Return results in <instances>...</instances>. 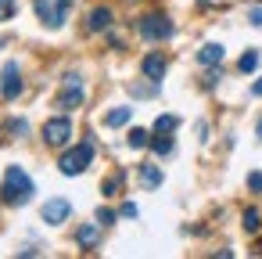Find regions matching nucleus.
I'll return each mask as SVG.
<instances>
[{
	"label": "nucleus",
	"instance_id": "obj_23",
	"mask_svg": "<svg viewBox=\"0 0 262 259\" xmlns=\"http://www.w3.org/2000/svg\"><path fill=\"white\" fill-rule=\"evenodd\" d=\"M97 223H101V227H112V223H115V212H112V209H101V212H97Z\"/></svg>",
	"mask_w": 262,
	"mask_h": 259
},
{
	"label": "nucleus",
	"instance_id": "obj_10",
	"mask_svg": "<svg viewBox=\"0 0 262 259\" xmlns=\"http://www.w3.org/2000/svg\"><path fill=\"white\" fill-rule=\"evenodd\" d=\"M112 18H115V15H112V8H94V11H90V18H86V29H90V33H101V29H108V26H112Z\"/></svg>",
	"mask_w": 262,
	"mask_h": 259
},
{
	"label": "nucleus",
	"instance_id": "obj_1",
	"mask_svg": "<svg viewBox=\"0 0 262 259\" xmlns=\"http://www.w3.org/2000/svg\"><path fill=\"white\" fill-rule=\"evenodd\" d=\"M29 198H33V180L26 176V169L8 166L4 184H0V202H4V205H26Z\"/></svg>",
	"mask_w": 262,
	"mask_h": 259
},
{
	"label": "nucleus",
	"instance_id": "obj_5",
	"mask_svg": "<svg viewBox=\"0 0 262 259\" xmlns=\"http://www.w3.org/2000/svg\"><path fill=\"white\" fill-rule=\"evenodd\" d=\"M43 141H47L51 148H65V144L72 141V123H69L65 115H58V119H51V123L43 126Z\"/></svg>",
	"mask_w": 262,
	"mask_h": 259
},
{
	"label": "nucleus",
	"instance_id": "obj_7",
	"mask_svg": "<svg viewBox=\"0 0 262 259\" xmlns=\"http://www.w3.org/2000/svg\"><path fill=\"white\" fill-rule=\"evenodd\" d=\"M83 105V83H65V90L58 94V108L61 112H76Z\"/></svg>",
	"mask_w": 262,
	"mask_h": 259
},
{
	"label": "nucleus",
	"instance_id": "obj_14",
	"mask_svg": "<svg viewBox=\"0 0 262 259\" xmlns=\"http://www.w3.org/2000/svg\"><path fill=\"white\" fill-rule=\"evenodd\" d=\"M76 241H79L83 248H97V241H101V234H97V227H94V223H83V227L76 230Z\"/></svg>",
	"mask_w": 262,
	"mask_h": 259
},
{
	"label": "nucleus",
	"instance_id": "obj_13",
	"mask_svg": "<svg viewBox=\"0 0 262 259\" xmlns=\"http://www.w3.org/2000/svg\"><path fill=\"white\" fill-rule=\"evenodd\" d=\"M140 184H144L147 191H155V187L162 184V169L151 166V162H144V166H140Z\"/></svg>",
	"mask_w": 262,
	"mask_h": 259
},
{
	"label": "nucleus",
	"instance_id": "obj_15",
	"mask_svg": "<svg viewBox=\"0 0 262 259\" xmlns=\"http://www.w3.org/2000/svg\"><path fill=\"white\" fill-rule=\"evenodd\" d=\"M126 144H129V148H147V144H151V137H147V130L133 126V130H129V137H126Z\"/></svg>",
	"mask_w": 262,
	"mask_h": 259
},
{
	"label": "nucleus",
	"instance_id": "obj_26",
	"mask_svg": "<svg viewBox=\"0 0 262 259\" xmlns=\"http://www.w3.org/2000/svg\"><path fill=\"white\" fill-rule=\"evenodd\" d=\"M219 76H223V72H219V69H212V72L205 76V87H215V83H219Z\"/></svg>",
	"mask_w": 262,
	"mask_h": 259
},
{
	"label": "nucleus",
	"instance_id": "obj_25",
	"mask_svg": "<svg viewBox=\"0 0 262 259\" xmlns=\"http://www.w3.org/2000/svg\"><path fill=\"white\" fill-rule=\"evenodd\" d=\"M248 18H251V26H258V29H262V8H251V11H248Z\"/></svg>",
	"mask_w": 262,
	"mask_h": 259
},
{
	"label": "nucleus",
	"instance_id": "obj_18",
	"mask_svg": "<svg viewBox=\"0 0 262 259\" xmlns=\"http://www.w3.org/2000/svg\"><path fill=\"white\" fill-rule=\"evenodd\" d=\"M176 126H180L176 115H158V119H155V133H172Z\"/></svg>",
	"mask_w": 262,
	"mask_h": 259
},
{
	"label": "nucleus",
	"instance_id": "obj_17",
	"mask_svg": "<svg viewBox=\"0 0 262 259\" xmlns=\"http://www.w3.org/2000/svg\"><path fill=\"white\" fill-rule=\"evenodd\" d=\"M237 69H241V72H255V69H258V51H244L241 62H237Z\"/></svg>",
	"mask_w": 262,
	"mask_h": 259
},
{
	"label": "nucleus",
	"instance_id": "obj_11",
	"mask_svg": "<svg viewBox=\"0 0 262 259\" xmlns=\"http://www.w3.org/2000/svg\"><path fill=\"white\" fill-rule=\"evenodd\" d=\"M223 54H226V47H223V44H205V47L198 51V65H219V62H223Z\"/></svg>",
	"mask_w": 262,
	"mask_h": 259
},
{
	"label": "nucleus",
	"instance_id": "obj_16",
	"mask_svg": "<svg viewBox=\"0 0 262 259\" xmlns=\"http://www.w3.org/2000/svg\"><path fill=\"white\" fill-rule=\"evenodd\" d=\"M151 148H155V155H172V137L158 133V137H151Z\"/></svg>",
	"mask_w": 262,
	"mask_h": 259
},
{
	"label": "nucleus",
	"instance_id": "obj_27",
	"mask_svg": "<svg viewBox=\"0 0 262 259\" xmlns=\"http://www.w3.org/2000/svg\"><path fill=\"white\" fill-rule=\"evenodd\" d=\"M251 94H255V97H262V79H255V83H251Z\"/></svg>",
	"mask_w": 262,
	"mask_h": 259
},
{
	"label": "nucleus",
	"instance_id": "obj_8",
	"mask_svg": "<svg viewBox=\"0 0 262 259\" xmlns=\"http://www.w3.org/2000/svg\"><path fill=\"white\" fill-rule=\"evenodd\" d=\"M140 72L151 79V83H162V76H165V58L155 51V54H147L144 62H140Z\"/></svg>",
	"mask_w": 262,
	"mask_h": 259
},
{
	"label": "nucleus",
	"instance_id": "obj_6",
	"mask_svg": "<svg viewBox=\"0 0 262 259\" xmlns=\"http://www.w3.org/2000/svg\"><path fill=\"white\" fill-rule=\"evenodd\" d=\"M69 212H72V205H69L65 198H51V202L43 205V223H51V227H61V223L69 220Z\"/></svg>",
	"mask_w": 262,
	"mask_h": 259
},
{
	"label": "nucleus",
	"instance_id": "obj_21",
	"mask_svg": "<svg viewBox=\"0 0 262 259\" xmlns=\"http://www.w3.org/2000/svg\"><path fill=\"white\" fill-rule=\"evenodd\" d=\"M15 0H0V22H8V18H15Z\"/></svg>",
	"mask_w": 262,
	"mask_h": 259
},
{
	"label": "nucleus",
	"instance_id": "obj_22",
	"mask_svg": "<svg viewBox=\"0 0 262 259\" xmlns=\"http://www.w3.org/2000/svg\"><path fill=\"white\" fill-rule=\"evenodd\" d=\"M8 130H11L15 137H26V133H29V123H26V119H11V123H8Z\"/></svg>",
	"mask_w": 262,
	"mask_h": 259
},
{
	"label": "nucleus",
	"instance_id": "obj_9",
	"mask_svg": "<svg viewBox=\"0 0 262 259\" xmlns=\"http://www.w3.org/2000/svg\"><path fill=\"white\" fill-rule=\"evenodd\" d=\"M18 94H22V76H18V65L11 62V65H4V97L15 101Z\"/></svg>",
	"mask_w": 262,
	"mask_h": 259
},
{
	"label": "nucleus",
	"instance_id": "obj_19",
	"mask_svg": "<svg viewBox=\"0 0 262 259\" xmlns=\"http://www.w3.org/2000/svg\"><path fill=\"white\" fill-rule=\"evenodd\" d=\"M258 227H262V212H258V209H244V230L255 234Z\"/></svg>",
	"mask_w": 262,
	"mask_h": 259
},
{
	"label": "nucleus",
	"instance_id": "obj_28",
	"mask_svg": "<svg viewBox=\"0 0 262 259\" xmlns=\"http://www.w3.org/2000/svg\"><path fill=\"white\" fill-rule=\"evenodd\" d=\"M255 133H258V141H262V119H258V123H255Z\"/></svg>",
	"mask_w": 262,
	"mask_h": 259
},
{
	"label": "nucleus",
	"instance_id": "obj_2",
	"mask_svg": "<svg viewBox=\"0 0 262 259\" xmlns=\"http://www.w3.org/2000/svg\"><path fill=\"white\" fill-rule=\"evenodd\" d=\"M90 162H94V141H83V144H76L72 151H65L58 158V169L65 176H79V173L90 169Z\"/></svg>",
	"mask_w": 262,
	"mask_h": 259
},
{
	"label": "nucleus",
	"instance_id": "obj_3",
	"mask_svg": "<svg viewBox=\"0 0 262 259\" xmlns=\"http://www.w3.org/2000/svg\"><path fill=\"white\" fill-rule=\"evenodd\" d=\"M137 33L147 40V44H162V40H169L172 36V22L165 18V15H144L140 22H137Z\"/></svg>",
	"mask_w": 262,
	"mask_h": 259
},
{
	"label": "nucleus",
	"instance_id": "obj_20",
	"mask_svg": "<svg viewBox=\"0 0 262 259\" xmlns=\"http://www.w3.org/2000/svg\"><path fill=\"white\" fill-rule=\"evenodd\" d=\"M119 187H122V173L108 176V180L101 184V194H104V198H112V194H119Z\"/></svg>",
	"mask_w": 262,
	"mask_h": 259
},
{
	"label": "nucleus",
	"instance_id": "obj_4",
	"mask_svg": "<svg viewBox=\"0 0 262 259\" xmlns=\"http://www.w3.org/2000/svg\"><path fill=\"white\" fill-rule=\"evenodd\" d=\"M36 18L47 29H61L69 18V0H36Z\"/></svg>",
	"mask_w": 262,
	"mask_h": 259
},
{
	"label": "nucleus",
	"instance_id": "obj_12",
	"mask_svg": "<svg viewBox=\"0 0 262 259\" xmlns=\"http://www.w3.org/2000/svg\"><path fill=\"white\" fill-rule=\"evenodd\" d=\"M129 115H133V108H129V105H122V108H112V112L104 115V126L119 130V126H126V123H129Z\"/></svg>",
	"mask_w": 262,
	"mask_h": 259
},
{
	"label": "nucleus",
	"instance_id": "obj_24",
	"mask_svg": "<svg viewBox=\"0 0 262 259\" xmlns=\"http://www.w3.org/2000/svg\"><path fill=\"white\" fill-rule=\"evenodd\" d=\"M248 187L262 194V173H248Z\"/></svg>",
	"mask_w": 262,
	"mask_h": 259
}]
</instances>
